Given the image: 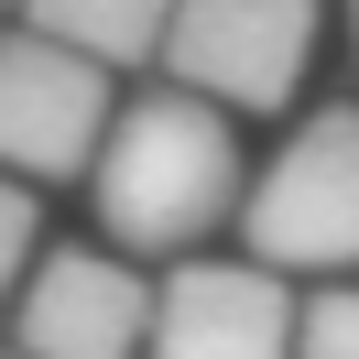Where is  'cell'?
<instances>
[{"label": "cell", "instance_id": "10", "mask_svg": "<svg viewBox=\"0 0 359 359\" xmlns=\"http://www.w3.org/2000/svg\"><path fill=\"white\" fill-rule=\"evenodd\" d=\"M348 33H359V0H348Z\"/></svg>", "mask_w": 359, "mask_h": 359}, {"label": "cell", "instance_id": "8", "mask_svg": "<svg viewBox=\"0 0 359 359\" xmlns=\"http://www.w3.org/2000/svg\"><path fill=\"white\" fill-rule=\"evenodd\" d=\"M283 359H359V283H327L305 316H294V348Z\"/></svg>", "mask_w": 359, "mask_h": 359}, {"label": "cell", "instance_id": "6", "mask_svg": "<svg viewBox=\"0 0 359 359\" xmlns=\"http://www.w3.org/2000/svg\"><path fill=\"white\" fill-rule=\"evenodd\" d=\"M142 316L153 283L131 272V250H44L22 262V359H142Z\"/></svg>", "mask_w": 359, "mask_h": 359}, {"label": "cell", "instance_id": "4", "mask_svg": "<svg viewBox=\"0 0 359 359\" xmlns=\"http://www.w3.org/2000/svg\"><path fill=\"white\" fill-rule=\"evenodd\" d=\"M109 66L76 44H55V33H0V163L22 185H66L88 175L98 131H109Z\"/></svg>", "mask_w": 359, "mask_h": 359}, {"label": "cell", "instance_id": "7", "mask_svg": "<svg viewBox=\"0 0 359 359\" xmlns=\"http://www.w3.org/2000/svg\"><path fill=\"white\" fill-rule=\"evenodd\" d=\"M22 11H33V33L98 55V66H153L163 11H175V0H22Z\"/></svg>", "mask_w": 359, "mask_h": 359}, {"label": "cell", "instance_id": "1", "mask_svg": "<svg viewBox=\"0 0 359 359\" xmlns=\"http://www.w3.org/2000/svg\"><path fill=\"white\" fill-rule=\"evenodd\" d=\"M88 185H98V229H109L120 250H153V262H175V250L218 240L229 218H240V142H229L218 98L196 88H153L131 98V109H109V131H98L88 153Z\"/></svg>", "mask_w": 359, "mask_h": 359}, {"label": "cell", "instance_id": "3", "mask_svg": "<svg viewBox=\"0 0 359 359\" xmlns=\"http://www.w3.org/2000/svg\"><path fill=\"white\" fill-rule=\"evenodd\" d=\"M316 55V0H175L153 66L218 109H283Z\"/></svg>", "mask_w": 359, "mask_h": 359}, {"label": "cell", "instance_id": "2", "mask_svg": "<svg viewBox=\"0 0 359 359\" xmlns=\"http://www.w3.org/2000/svg\"><path fill=\"white\" fill-rule=\"evenodd\" d=\"M240 229L272 272H359V109H316L272 175L240 185Z\"/></svg>", "mask_w": 359, "mask_h": 359}, {"label": "cell", "instance_id": "11", "mask_svg": "<svg viewBox=\"0 0 359 359\" xmlns=\"http://www.w3.org/2000/svg\"><path fill=\"white\" fill-rule=\"evenodd\" d=\"M11 359H22V348H11Z\"/></svg>", "mask_w": 359, "mask_h": 359}, {"label": "cell", "instance_id": "9", "mask_svg": "<svg viewBox=\"0 0 359 359\" xmlns=\"http://www.w3.org/2000/svg\"><path fill=\"white\" fill-rule=\"evenodd\" d=\"M33 196H44V185H22V175H11V163H0V294L22 283V262H33V240H44V207H33Z\"/></svg>", "mask_w": 359, "mask_h": 359}, {"label": "cell", "instance_id": "5", "mask_svg": "<svg viewBox=\"0 0 359 359\" xmlns=\"http://www.w3.org/2000/svg\"><path fill=\"white\" fill-rule=\"evenodd\" d=\"M294 348V294L272 262H185L142 316V359H283Z\"/></svg>", "mask_w": 359, "mask_h": 359}]
</instances>
